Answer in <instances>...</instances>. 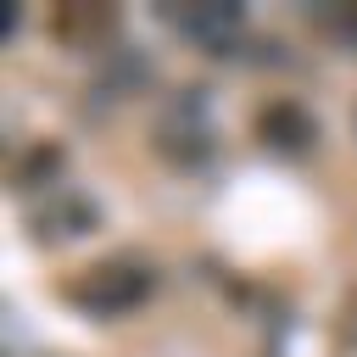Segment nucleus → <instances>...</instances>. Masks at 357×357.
Masks as SVG:
<instances>
[{"instance_id": "nucleus-1", "label": "nucleus", "mask_w": 357, "mask_h": 357, "mask_svg": "<svg viewBox=\"0 0 357 357\" xmlns=\"http://www.w3.org/2000/svg\"><path fill=\"white\" fill-rule=\"evenodd\" d=\"M151 290H156L151 262L134 257V251H123V257L95 262L84 279H73V284H67V301H73L78 312H89V318H123V312H134Z\"/></svg>"}, {"instance_id": "nucleus-2", "label": "nucleus", "mask_w": 357, "mask_h": 357, "mask_svg": "<svg viewBox=\"0 0 357 357\" xmlns=\"http://www.w3.org/2000/svg\"><path fill=\"white\" fill-rule=\"evenodd\" d=\"M156 145H162L173 162H184V167H195V162L212 156V112H206V89H178V95L167 100V112L156 117Z\"/></svg>"}, {"instance_id": "nucleus-3", "label": "nucleus", "mask_w": 357, "mask_h": 357, "mask_svg": "<svg viewBox=\"0 0 357 357\" xmlns=\"http://www.w3.org/2000/svg\"><path fill=\"white\" fill-rule=\"evenodd\" d=\"M167 28L190 45H201L206 56H229V45L245 33V11L240 6H184V11H162Z\"/></svg>"}, {"instance_id": "nucleus-4", "label": "nucleus", "mask_w": 357, "mask_h": 357, "mask_svg": "<svg viewBox=\"0 0 357 357\" xmlns=\"http://www.w3.org/2000/svg\"><path fill=\"white\" fill-rule=\"evenodd\" d=\"M28 223H33V240H56V245H61V240L89 234V229L100 223V206H95L89 195H78V190L56 184V190H50V201L28 212Z\"/></svg>"}, {"instance_id": "nucleus-5", "label": "nucleus", "mask_w": 357, "mask_h": 357, "mask_svg": "<svg viewBox=\"0 0 357 357\" xmlns=\"http://www.w3.org/2000/svg\"><path fill=\"white\" fill-rule=\"evenodd\" d=\"M257 128H262V139L273 145V151H284V156H301L312 139H318V128H312V117L296 106V100H273L262 117H257Z\"/></svg>"}]
</instances>
